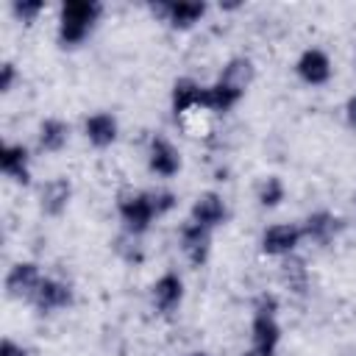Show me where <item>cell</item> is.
Masks as SVG:
<instances>
[{"label":"cell","mask_w":356,"mask_h":356,"mask_svg":"<svg viewBox=\"0 0 356 356\" xmlns=\"http://www.w3.org/2000/svg\"><path fill=\"white\" fill-rule=\"evenodd\" d=\"M100 0H64L58 6V22H56V42L64 50H75L86 44V39L95 33L100 17H103Z\"/></svg>","instance_id":"1"},{"label":"cell","mask_w":356,"mask_h":356,"mask_svg":"<svg viewBox=\"0 0 356 356\" xmlns=\"http://www.w3.org/2000/svg\"><path fill=\"white\" fill-rule=\"evenodd\" d=\"M114 209H117V217L122 222V231L128 236H134V239L145 236L150 231V225L159 220L156 206H153V197H150V189L122 186L114 195Z\"/></svg>","instance_id":"2"},{"label":"cell","mask_w":356,"mask_h":356,"mask_svg":"<svg viewBox=\"0 0 356 356\" xmlns=\"http://www.w3.org/2000/svg\"><path fill=\"white\" fill-rule=\"evenodd\" d=\"M156 19H161L172 31H192L209 11L203 0H156L147 6Z\"/></svg>","instance_id":"3"},{"label":"cell","mask_w":356,"mask_h":356,"mask_svg":"<svg viewBox=\"0 0 356 356\" xmlns=\"http://www.w3.org/2000/svg\"><path fill=\"white\" fill-rule=\"evenodd\" d=\"M145 161H147V172L161 181H170L184 170V156H181L178 145L172 139H167L164 134H153L147 139Z\"/></svg>","instance_id":"4"},{"label":"cell","mask_w":356,"mask_h":356,"mask_svg":"<svg viewBox=\"0 0 356 356\" xmlns=\"http://www.w3.org/2000/svg\"><path fill=\"white\" fill-rule=\"evenodd\" d=\"M300 228H303V242H312L317 248H328L331 242H337L345 234L348 220L331 209H314L300 220Z\"/></svg>","instance_id":"5"},{"label":"cell","mask_w":356,"mask_h":356,"mask_svg":"<svg viewBox=\"0 0 356 356\" xmlns=\"http://www.w3.org/2000/svg\"><path fill=\"white\" fill-rule=\"evenodd\" d=\"M44 273L39 267V261L33 259H19L8 267L6 278H3V292L8 300H19V303H31V298L36 295L39 284H42Z\"/></svg>","instance_id":"6"},{"label":"cell","mask_w":356,"mask_h":356,"mask_svg":"<svg viewBox=\"0 0 356 356\" xmlns=\"http://www.w3.org/2000/svg\"><path fill=\"white\" fill-rule=\"evenodd\" d=\"M303 245V228L300 222H273L259 236V250L270 259H286L298 253Z\"/></svg>","instance_id":"7"},{"label":"cell","mask_w":356,"mask_h":356,"mask_svg":"<svg viewBox=\"0 0 356 356\" xmlns=\"http://www.w3.org/2000/svg\"><path fill=\"white\" fill-rule=\"evenodd\" d=\"M72 303H75V289L70 281H64L58 275H44L36 295L31 298V306L36 309V314H44V317L67 312Z\"/></svg>","instance_id":"8"},{"label":"cell","mask_w":356,"mask_h":356,"mask_svg":"<svg viewBox=\"0 0 356 356\" xmlns=\"http://www.w3.org/2000/svg\"><path fill=\"white\" fill-rule=\"evenodd\" d=\"M295 75H298V81L300 83H306V86H312V89H317V86H325V83H331V78H334V61H331V56L323 50V47H303L300 53H298V58H295Z\"/></svg>","instance_id":"9"},{"label":"cell","mask_w":356,"mask_h":356,"mask_svg":"<svg viewBox=\"0 0 356 356\" xmlns=\"http://www.w3.org/2000/svg\"><path fill=\"white\" fill-rule=\"evenodd\" d=\"M184 295H186V286H184V275L178 270H164L150 284V306L161 317L175 314L181 309V303H184Z\"/></svg>","instance_id":"10"},{"label":"cell","mask_w":356,"mask_h":356,"mask_svg":"<svg viewBox=\"0 0 356 356\" xmlns=\"http://www.w3.org/2000/svg\"><path fill=\"white\" fill-rule=\"evenodd\" d=\"M211 236L214 231L197 225L195 220H184L178 228V248L184 253V259L189 261V267H203L211 256Z\"/></svg>","instance_id":"11"},{"label":"cell","mask_w":356,"mask_h":356,"mask_svg":"<svg viewBox=\"0 0 356 356\" xmlns=\"http://www.w3.org/2000/svg\"><path fill=\"white\" fill-rule=\"evenodd\" d=\"M72 195H75V186L67 175H53L47 178L42 186H39V211L42 217H50V220H58L70 203H72Z\"/></svg>","instance_id":"12"},{"label":"cell","mask_w":356,"mask_h":356,"mask_svg":"<svg viewBox=\"0 0 356 356\" xmlns=\"http://www.w3.org/2000/svg\"><path fill=\"white\" fill-rule=\"evenodd\" d=\"M189 220H195L197 225H203L209 231H217L220 225L228 222V203H225V197L220 192H214V189L200 192L192 200V206H189Z\"/></svg>","instance_id":"13"},{"label":"cell","mask_w":356,"mask_h":356,"mask_svg":"<svg viewBox=\"0 0 356 356\" xmlns=\"http://www.w3.org/2000/svg\"><path fill=\"white\" fill-rule=\"evenodd\" d=\"M0 172L17 186H31V150L22 142H6L0 147Z\"/></svg>","instance_id":"14"},{"label":"cell","mask_w":356,"mask_h":356,"mask_svg":"<svg viewBox=\"0 0 356 356\" xmlns=\"http://www.w3.org/2000/svg\"><path fill=\"white\" fill-rule=\"evenodd\" d=\"M83 136L86 142L95 147V150H106L117 142L120 136V120L117 114L100 108V111H92L86 120H83Z\"/></svg>","instance_id":"15"},{"label":"cell","mask_w":356,"mask_h":356,"mask_svg":"<svg viewBox=\"0 0 356 356\" xmlns=\"http://www.w3.org/2000/svg\"><path fill=\"white\" fill-rule=\"evenodd\" d=\"M203 86L206 83H200L192 75H181V78L172 81V86H170V111H172L175 120L189 114V111H195V108H200Z\"/></svg>","instance_id":"16"},{"label":"cell","mask_w":356,"mask_h":356,"mask_svg":"<svg viewBox=\"0 0 356 356\" xmlns=\"http://www.w3.org/2000/svg\"><path fill=\"white\" fill-rule=\"evenodd\" d=\"M70 136H72V128L61 117H44L36 128V145L42 153H50V156L61 153L70 145Z\"/></svg>","instance_id":"17"},{"label":"cell","mask_w":356,"mask_h":356,"mask_svg":"<svg viewBox=\"0 0 356 356\" xmlns=\"http://www.w3.org/2000/svg\"><path fill=\"white\" fill-rule=\"evenodd\" d=\"M245 97V92L222 83V81H211L203 86V100H200V108L203 111H211V114H228L239 106V100Z\"/></svg>","instance_id":"18"},{"label":"cell","mask_w":356,"mask_h":356,"mask_svg":"<svg viewBox=\"0 0 356 356\" xmlns=\"http://www.w3.org/2000/svg\"><path fill=\"white\" fill-rule=\"evenodd\" d=\"M248 337L253 348H267V350H278L284 328L278 323V317L273 314H250V325H248Z\"/></svg>","instance_id":"19"},{"label":"cell","mask_w":356,"mask_h":356,"mask_svg":"<svg viewBox=\"0 0 356 356\" xmlns=\"http://www.w3.org/2000/svg\"><path fill=\"white\" fill-rule=\"evenodd\" d=\"M217 81H222V83H228V86H234L239 92H248L253 86V81H256V64H253V58L250 56H231L222 64Z\"/></svg>","instance_id":"20"},{"label":"cell","mask_w":356,"mask_h":356,"mask_svg":"<svg viewBox=\"0 0 356 356\" xmlns=\"http://www.w3.org/2000/svg\"><path fill=\"white\" fill-rule=\"evenodd\" d=\"M278 275H281V284L292 292V295H306L309 292V284H312V275H309V267L306 261L292 253L286 259H281V267H278Z\"/></svg>","instance_id":"21"},{"label":"cell","mask_w":356,"mask_h":356,"mask_svg":"<svg viewBox=\"0 0 356 356\" xmlns=\"http://www.w3.org/2000/svg\"><path fill=\"white\" fill-rule=\"evenodd\" d=\"M284 200H286V184H284V178L275 175V172L261 175L259 184H256V203L270 211V209H278Z\"/></svg>","instance_id":"22"},{"label":"cell","mask_w":356,"mask_h":356,"mask_svg":"<svg viewBox=\"0 0 356 356\" xmlns=\"http://www.w3.org/2000/svg\"><path fill=\"white\" fill-rule=\"evenodd\" d=\"M44 3L42 0H14L11 6H8V11H11V17L17 19V22H22V25H33L36 19H39V14H44Z\"/></svg>","instance_id":"23"},{"label":"cell","mask_w":356,"mask_h":356,"mask_svg":"<svg viewBox=\"0 0 356 356\" xmlns=\"http://www.w3.org/2000/svg\"><path fill=\"white\" fill-rule=\"evenodd\" d=\"M150 197H153V206H156L159 220L167 217V214L178 206V195H175L170 186H153V189H150Z\"/></svg>","instance_id":"24"},{"label":"cell","mask_w":356,"mask_h":356,"mask_svg":"<svg viewBox=\"0 0 356 356\" xmlns=\"http://www.w3.org/2000/svg\"><path fill=\"white\" fill-rule=\"evenodd\" d=\"M278 309H281V300L275 292H259L253 300H250V314H273L278 317Z\"/></svg>","instance_id":"25"},{"label":"cell","mask_w":356,"mask_h":356,"mask_svg":"<svg viewBox=\"0 0 356 356\" xmlns=\"http://www.w3.org/2000/svg\"><path fill=\"white\" fill-rule=\"evenodd\" d=\"M17 81H19L17 64H14V61H3V64H0V92L8 95V92L17 86Z\"/></svg>","instance_id":"26"},{"label":"cell","mask_w":356,"mask_h":356,"mask_svg":"<svg viewBox=\"0 0 356 356\" xmlns=\"http://www.w3.org/2000/svg\"><path fill=\"white\" fill-rule=\"evenodd\" d=\"M0 356H31V353H28V348L19 345L17 339L3 337V342H0Z\"/></svg>","instance_id":"27"},{"label":"cell","mask_w":356,"mask_h":356,"mask_svg":"<svg viewBox=\"0 0 356 356\" xmlns=\"http://www.w3.org/2000/svg\"><path fill=\"white\" fill-rule=\"evenodd\" d=\"M342 117H345V125L356 134V92L345 100V106H342Z\"/></svg>","instance_id":"28"},{"label":"cell","mask_w":356,"mask_h":356,"mask_svg":"<svg viewBox=\"0 0 356 356\" xmlns=\"http://www.w3.org/2000/svg\"><path fill=\"white\" fill-rule=\"evenodd\" d=\"M278 350H267V348H253V345H248L245 350H242V356H275Z\"/></svg>","instance_id":"29"},{"label":"cell","mask_w":356,"mask_h":356,"mask_svg":"<svg viewBox=\"0 0 356 356\" xmlns=\"http://www.w3.org/2000/svg\"><path fill=\"white\" fill-rule=\"evenodd\" d=\"M184 356H214V353H209V350H189V353H184Z\"/></svg>","instance_id":"30"},{"label":"cell","mask_w":356,"mask_h":356,"mask_svg":"<svg viewBox=\"0 0 356 356\" xmlns=\"http://www.w3.org/2000/svg\"><path fill=\"white\" fill-rule=\"evenodd\" d=\"M353 356H356V353H353Z\"/></svg>","instance_id":"31"}]
</instances>
